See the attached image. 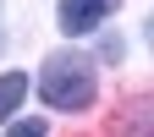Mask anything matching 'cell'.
<instances>
[{
  "label": "cell",
  "instance_id": "277c9868",
  "mask_svg": "<svg viewBox=\"0 0 154 137\" xmlns=\"http://www.w3.org/2000/svg\"><path fill=\"white\" fill-rule=\"evenodd\" d=\"M6 137H44V121H17Z\"/></svg>",
  "mask_w": 154,
  "mask_h": 137
},
{
  "label": "cell",
  "instance_id": "3957f363",
  "mask_svg": "<svg viewBox=\"0 0 154 137\" xmlns=\"http://www.w3.org/2000/svg\"><path fill=\"white\" fill-rule=\"evenodd\" d=\"M22 99H28V77L22 71H6V77H0V121H11Z\"/></svg>",
  "mask_w": 154,
  "mask_h": 137
},
{
  "label": "cell",
  "instance_id": "7a4b0ae2",
  "mask_svg": "<svg viewBox=\"0 0 154 137\" xmlns=\"http://www.w3.org/2000/svg\"><path fill=\"white\" fill-rule=\"evenodd\" d=\"M110 11H116V0H61V16L55 22H61L66 38H77V33H94Z\"/></svg>",
  "mask_w": 154,
  "mask_h": 137
},
{
  "label": "cell",
  "instance_id": "5b68a950",
  "mask_svg": "<svg viewBox=\"0 0 154 137\" xmlns=\"http://www.w3.org/2000/svg\"><path fill=\"white\" fill-rule=\"evenodd\" d=\"M143 38H149V44H154V16H149V28H143Z\"/></svg>",
  "mask_w": 154,
  "mask_h": 137
},
{
  "label": "cell",
  "instance_id": "6da1fadb",
  "mask_svg": "<svg viewBox=\"0 0 154 137\" xmlns=\"http://www.w3.org/2000/svg\"><path fill=\"white\" fill-rule=\"evenodd\" d=\"M38 93H44V104L66 110V115L88 110L94 104V61L72 55V49H55L44 61V71H38Z\"/></svg>",
  "mask_w": 154,
  "mask_h": 137
}]
</instances>
